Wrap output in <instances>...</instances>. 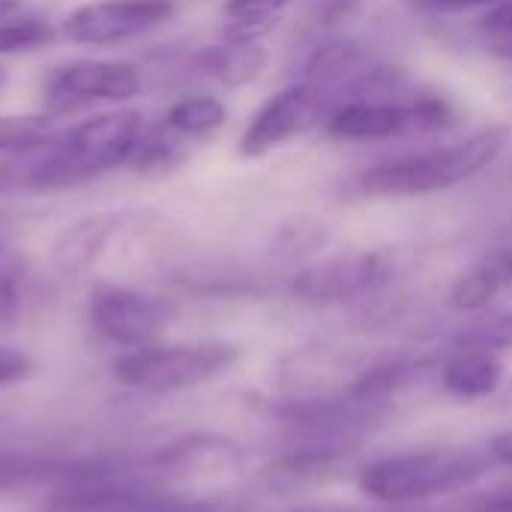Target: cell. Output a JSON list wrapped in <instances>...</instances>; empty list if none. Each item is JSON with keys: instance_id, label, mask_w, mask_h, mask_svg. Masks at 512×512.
I'll return each mask as SVG.
<instances>
[{"instance_id": "603a6c76", "label": "cell", "mask_w": 512, "mask_h": 512, "mask_svg": "<svg viewBox=\"0 0 512 512\" xmlns=\"http://www.w3.org/2000/svg\"><path fill=\"white\" fill-rule=\"evenodd\" d=\"M21 315V267L0 246V327L15 324Z\"/></svg>"}, {"instance_id": "30bf717a", "label": "cell", "mask_w": 512, "mask_h": 512, "mask_svg": "<svg viewBox=\"0 0 512 512\" xmlns=\"http://www.w3.org/2000/svg\"><path fill=\"white\" fill-rule=\"evenodd\" d=\"M414 96V93H411ZM345 99L324 123V135L336 141H396L420 138L414 99Z\"/></svg>"}, {"instance_id": "6da1fadb", "label": "cell", "mask_w": 512, "mask_h": 512, "mask_svg": "<svg viewBox=\"0 0 512 512\" xmlns=\"http://www.w3.org/2000/svg\"><path fill=\"white\" fill-rule=\"evenodd\" d=\"M507 147L504 126H486L456 144L429 147L417 153H399L375 162L354 177V186L366 198H420L447 192L486 168H492Z\"/></svg>"}, {"instance_id": "7402d4cb", "label": "cell", "mask_w": 512, "mask_h": 512, "mask_svg": "<svg viewBox=\"0 0 512 512\" xmlns=\"http://www.w3.org/2000/svg\"><path fill=\"white\" fill-rule=\"evenodd\" d=\"M477 39L486 54L512 63V0H501L483 12L477 21Z\"/></svg>"}, {"instance_id": "1f68e13d", "label": "cell", "mask_w": 512, "mask_h": 512, "mask_svg": "<svg viewBox=\"0 0 512 512\" xmlns=\"http://www.w3.org/2000/svg\"><path fill=\"white\" fill-rule=\"evenodd\" d=\"M288 512H354L345 504H306V507H294Z\"/></svg>"}, {"instance_id": "8992f818", "label": "cell", "mask_w": 512, "mask_h": 512, "mask_svg": "<svg viewBox=\"0 0 512 512\" xmlns=\"http://www.w3.org/2000/svg\"><path fill=\"white\" fill-rule=\"evenodd\" d=\"M87 318L99 339L135 351L156 345L159 333L171 324L174 309L159 297L123 285H99L90 294Z\"/></svg>"}, {"instance_id": "f546056e", "label": "cell", "mask_w": 512, "mask_h": 512, "mask_svg": "<svg viewBox=\"0 0 512 512\" xmlns=\"http://www.w3.org/2000/svg\"><path fill=\"white\" fill-rule=\"evenodd\" d=\"M489 456L498 462V465H507V468H512V429H507V432H498L492 441H489Z\"/></svg>"}, {"instance_id": "83f0119b", "label": "cell", "mask_w": 512, "mask_h": 512, "mask_svg": "<svg viewBox=\"0 0 512 512\" xmlns=\"http://www.w3.org/2000/svg\"><path fill=\"white\" fill-rule=\"evenodd\" d=\"M426 12H441V15H459V12H474V9H492L501 0H414Z\"/></svg>"}, {"instance_id": "cb8c5ba5", "label": "cell", "mask_w": 512, "mask_h": 512, "mask_svg": "<svg viewBox=\"0 0 512 512\" xmlns=\"http://www.w3.org/2000/svg\"><path fill=\"white\" fill-rule=\"evenodd\" d=\"M279 15H234L222 27L225 42H261L267 33H273Z\"/></svg>"}, {"instance_id": "4fadbf2b", "label": "cell", "mask_w": 512, "mask_h": 512, "mask_svg": "<svg viewBox=\"0 0 512 512\" xmlns=\"http://www.w3.org/2000/svg\"><path fill=\"white\" fill-rule=\"evenodd\" d=\"M75 468L78 462L0 450V495H15V492H51L54 495L72 480Z\"/></svg>"}, {"instance_id": "5bb4252c", "label": "cell", "mask_w": 512, "mask_h": 512, "mask_svg": "<svg viewBox=\"0 0 512 512\" xmlns=\"http://www.w3.org/2000/svg\"><path fill=\"white\" fill-rule=\"evenodd\" d=\"M504 381V363L498 354L489 351H462L456 348L453 357L441 366V384L450 396L465 402L489 399Z\"/></svg>"}, {"instance_id": "9a60e30c", "label": "cell", "mask_w": 512, "mask_h": 512, "mask_svg": "<svg viewBox=\"0 0 512 512\" xmlns=\"http://www.w3.org/2000/svg\"><path fill=\"white\" fill-rule=\"evenodd\" d=\"M183 162H186V138L171 132L165 123L144 129L129 156L132 171L147 180H162V177L174 174Z\"/></svg>"}, {"instance_id": "ffe728a7", "label": "cell", "mask_w": 512, "mask_h": 512, "mask_svg": "<svg viewBox=\"0 0 512 512\" xmlns=\"http://www.w3.org/2000/svg\"><path fill=\"white\" fill-rule=\"evenodd\" d=\"M51 114H3L0 117V153H30L48 144L54 135Z\"/></svg>"}, {"instance_id": "d6986e66", "label": "cell", "mask_w": 512, "mask_h": 512, "mask_svg": "<svg viewBox=\"0 0 512 512\" xmlns=\"http://www.w3.org/2000/svg\"><path fill=\"white\" fill-rule=\"evenodd\" d=\"M504 288L501 282V273L495 270L492 261L462 273L453 288H450V306L456 312H465V315H477V312H486L489 303L495 300V294Z\"/></svg>"}, {"instance_id": "4316f807", "label": "cell", "mask_w": 512, "mask_h": 512, "mask_svg": "<svg viewBox=\"0 0 512 512\" xmlns=\"http://www.w3.org/2000/svg\"><path fill=\"white\" fill-rule=\"evenodd\" d=\"M294 0H225V15H279Z\"/></svg>"}, {"instance_id": "44dd1931", "label": "cell", "mask_w": 512, "mask_h": 512, "mask_svg": "<svg viewBox=\"0 0 512 512\" xmlns=\"http://www.w3.org/2000/svg\"><path fill=\"white\" fill-rule=\"evenodd\" d=\"M54 39V27L36 15L6 18L0 21V54H18V51H36Z\"/></svg>"}, {"instance_id": "f1b7e54d", "label": "cell", "mask_w": 512, "mask_h": 512, "mask_svg": "<svg viewBox=\"0 0 512 512\" xmlns=\"http://www.w3.org/2000/svg\"><path fill=\"white\" fill-rule=\"evenodd\" d=\"M471 512H512V486H501L480 501H474Z\"/></svg>"}, {"instance_id": "e575fe53", "label": "cell", "mask_w": 512, "mask_h": 512, "mask_svg": "<svg viewBox=\"0 0 512 512\" xmlns=\"http://www.w3.org/2000/svg\"><path fill=\"white\" fill-rule=\"evenodd\" d=\"M396 512H414V510H396ZM417 512H450V510H417Z\"/></svg>"}, {"instance_id": "7a4b0ae2", "label": "cell", "mask_w": 512, "mask_h": 512, "mask_svg": "<svg viewBox=\"0 0 512 512\" xmlns=\"http://www.w3.org/2000/svg\"><path fill=\"white\" fill-rule=\"evenodd\" d=\"M141 120L138 111H111L72 126L66 135L39 147V156L27 162L18 183L30 189H63L126 165L144 132Z\"/></svg>"}, {"instance_id": "8fae6325", "label": "cell", "mask_w": 512, "mask_h": 512, "mask_svg": "<svg viewBox=\"0 0 512 512\" xmlns=\"http://www.w3.org/2000/svg\"><path fill=\"white\" fill-rule=\"evenodd\" d=\"M120 228H123L120 213H90V216L72 222L69 228H63L57 234V240L51 246L54 267L66 276L87 273L105 255L108 243L117 237Z\"/></svg>"}, {"instance_id": "d4e9b609", "label": "cell", "mask_w": 512, "mask_h": 512, "mask_svg": "<svg viewBox=\"0 0 512 512\" xmlns=\"http://www.w3.org/2000/svg\"><path fill=\"white\" fill-rule=\"evenodd\" d=\"M288 255H306V252H315L321 243H324V228L312 219H300V222H291L285 231H282V240H279Z\"/></svg>"}, {"instance_id": "3957f363", "label": "cell", "mask_w": 512, "mask_h": 512, "mask_svg": "<svg viewBox=\"0 0 512 512\" xmlns=\"http://www.w3.org/2000/svg\"><path fill=\"white\" fill-rule=\"evenodd\" d=\"M495 459L480 450L462 447H435L396 453L369 462L357 486L366 498L378 504H420L432 498H444L453 492H465L489 474Z\"/></svg>"}, {"instance_id": "e0dca14e", "label": "cell", "mask_w": 512, "mask_h": 512, "mask_svg": "<svg viewBox=\"0 0 512 512\" xmlns=\"http://www.w3.org/2000/svg\"><path fill=\"white\" fill-rule=\"evenodd\" d=\"M225 120H228L225 102L216 99V96H204V93L177 99V102L165 111V117H162V123H165L171 132H177L180 138H186V141L216 135V132L225 126Z\"/></svg>"}, {"instance_id": "277c9868", "label": "cell", "mask_w": 512, "mask_h": 512, "mask_svg": "<svg viewBox=\"0 0 512 512\" xmlns=\"http://www.w3.org/2000/svg\"><path fill=\"white\" fill-rule=\"evenodd\" d=\"M240 351L228 342L192 345H147L126 351L114 360L111 372L126 387L144 393H174L207 384L237 363Z\"/></svg>"}, {"instance_id": "52a82bcc", "label": "cell", "mask_w": 512, "mask_h": 512, "mask_svg": "<svg viewBox=\"0 0 512 512\" xmlns=\"http://www.w3.org/2000/svg\"><path fill=\"white\" fill-rule=\"evenodd\" d=\"M141 90V75L132 63L75 60L48 75L42 84L45 114H69L90 102H126Z\"/></svg>"}, {"instance_id": "ba28073f", "label": "cell", "mask_w": 512, "mask_h": 512, "mask_svg": "<svg viewBox=\"0 0 512 512\" xmlns=\"http://www.w3.org/2000/svg\"><path fill=\"white\" fill-rule=\"evenodd\" d=\"M387 279V261L378 252H345L303 267L291 279V294L309 306H336L372 294Z\"/></svg>"}, {"instance_id": "d590c367", "label": "cell", "mask_w": 512, "mask_h": 512, "mask_svg": "<svg viewBox=\"0 0 512 512\" xmlns=\"http://www.w3.org/2000/svg\"><path fill=\"white\" fill-rule=\"evenodd\" d=\"M3 84H6V72L0 69V87H3Z\"/></svg>"}, {"instance_id": "2e32d148", "label": "cell", "mask_w": 512, "mask_h": 512, "mask_svg": "<svg viewBox=\"0 0 512 512\" xmlns=\"http://www.w3.org/2000/svg\"><path fill=\"white\" fill-rule=\"evenodd\" d=\"M420 369H423V363H414V360H384V363H375V366L357 372L345 390H348L357 402L387 408V402H390L399 390H405V387L420 375Z\"/></svg>"}, {"instance_id": "d6a6232c", "label": "cell", "mask_w": 512, "mask_h": 512, "mask_svg": "<svg viewBox=\"0 0 512 512\" xmlns=\"http://www.w3.org/2000/svg\"><path fill=\"white\" fill-rule=\"evenodd\" d=\"M327 3V12L330 15H342V12H348V6H354L357 0H324Z\"/></svg>"}, {"instance_id": "9c48e42d", "label": "cell", "mask_w": 512, "mask_h": 512, "mask_svg": "<svg viewBox=\"0 0 512 512\" xmlns=\"http://www.w3.org/2000/svg\"><path fill=\"white\" fill-rule=\"evenodd\" d=\"M174 12V0H99L69 12L63 36L78 45H114L165 24Z\"/></svg>"}, {"instance_id": "5b68a950", "label": "cell", "mask_w": 512, "mask_h": 512, "mask_svg": "<svg viewBox=\"0 0 512 512\" xmlns=\"http://www.w3.org/2000/svg\"><path fill=\"white\" fill-rule=\"evenodd\" d=\"M336 105H339V96L312 81L288 84L279 93H273L249 117L237 150L246 159H261L294 138L324 129V123L336 111Z\"/></svg>"}, {"instance_id": "ac0fdd59", "label": "cell", "mask_w": 512, "mask_h": 512, "mask_svg": "<svg viewBox=\"0 0 512 512\" xmlns=\"http://www.w3.org/2000/svg\"><path fill=\"white\" fill-rule=\"evenodd\" d=\"M453 345L462 351H489L501 357L512 348V312H477V318L453 336Z\"/></svg>"}, {"instance_id": "836d02e7", "label": "cell", "mask_w": 512, "mask_h": 512, "mask_svg": "<svg viewBox=\"0 0 512 512\" xmlns=\"http://www.w3.org/2000/svg\"><path fill=\"white\" fill-rule=\"evenodd\" d=\"M18 12V0H0V21L12 18Z\"/></svg>"}, {"instance_id": "4dcf8cb0", "label": "cell", "mask_w": 512, "mask_h": 512, "mask_svg": "<svg viewBox=\"0 0 512 512\" xmlns=\"http://www.w3.org/2000/svg\"><path fill=\"white\" fill-rule=\"evenodd\" d=\"M492 264H495V270L501 273V282H504V285H512V249L498 252V255L492 258Z\"/></svg>"}, {"instance_id": "484cf974", "label": "cell", "mask_w": 512, "mask_h": 512, "mask_svg": "<svg viewBox=\"0 0 512 512\" xmlns=\"http://www.w3.org/2000/svg\"><path fill=\"white\" fill-rule=\"evenodd\" d=\"M30 372H33V360L24 351L9 348V345H0V387H9V384L24 381Z\"/></svg>"}, {"instance_id": "7c38bea8", "label": "cell", "mask_w": 512, "mask_h": 512, "mask_svg": "<svg viewBox=\"0 0 512 512\" xmlns=\"http://www.w3.org/2000/svg\"><path fill=\"white\" fill-rule=\"evenodd\" d=\"M267 48L261 42H219V45H204L192 54V66L225 84V87H246L252 84L264 69H267Z\"/></svg>"}]
</instances>
